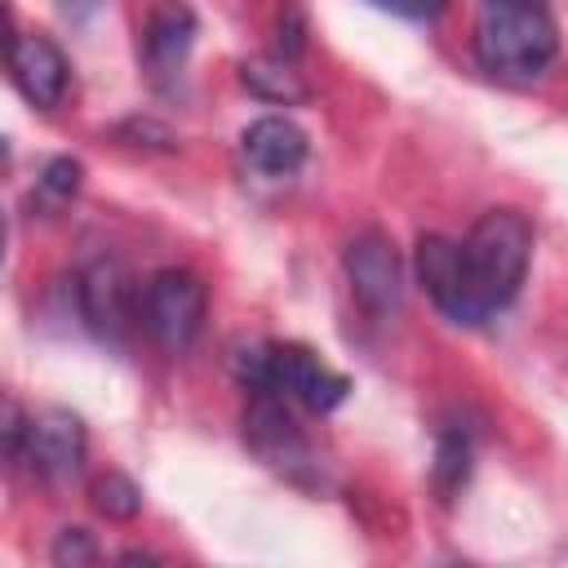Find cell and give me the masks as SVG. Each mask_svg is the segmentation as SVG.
Instances as JSON below:
<instances>
[{"label": "cell", "instance_id": "obj_22", "mask_svg": "<svg viewBox=\"0 0 568 568\" xmlns=\"http://www.w3.org/2000/svg\"><path fill=\"white\" fill-rule=\"evenodd\" d=\"M120 564H155V555H146V550H124Z\"/></svg>", "mask_w": 568, "mask_h": 568}, {"label": "cell", "instance_id": "obj_23", "mask_svg": "<svg viewBox=\"0 0 568 568\" xmlns=\"http://www.w3.org/2000/svg\"><path fill=\"white\" fill-rule=\"evenodd\" d=\"M488 4H493V0H488ZM537 4H541V0H537Z\"/></svg>", "mask_w": 568, "mask_h": 568}, {"label": "cell", "instance_id": "obj_19", "mask_svg": "<svg viewBox=\"0 0 568 568\" xmlns=\"http://www.w3.org/2000/svg\"><path fill=\"white\" fill-rule=\"evenodd\" d=\"M373 9H382V13H395V18H408V22H430V18H439L444 13V4L448 0H368Z\"/></svg>", "mask_w": 568, "mask_h": 568}, {"label": "cell", "instance_id": "obj_10", "mask_svg": "<svg viewBox=\"0 0 568 568\" xmlns=\"http://www.w3.org/2000/svg\"><path fill=\"white\" fill-rule=\"evenodd\" d=\"M195 31H200V22L186 0H155V9L146 13V27H142V67H146L151 84L169 89L182 75Z\"/></svg>", "mask_w": 568, "mask_h": 568}, {"label": "cell", "instance_id": "obj_4", "mask_svg": "<svg viewBox=\"0 0 568 568\" xmlns=\"http://www.w3.org/2000/svg\"><path fill=\"white\" fill-rule=\"evenodd\" d=\"M342 266H346L355 302L373 320H390L399 311V302H404V262H399V248L386 231L368 226V231L351 235V244L342 253Z\"/></svg>", "mask_w": 568, "mask_h": 568}, {"label": "cell", "instance_id": "obj_20", "mask_svg": "<svg viewBox=\"0 0 568 568\" xmlns=\"http://www.w3.org/2000/svg\"><path fill=\"white\" fill-rule=\"evenodd\" d=\"M27 426H31V417H22V408L9 399V404H4V448H9V457H13V462H22Z\"/></svg>", "mask_w": 568, "mask_h": 568}, {"label": "cell", "instance_id": "obj_9", "mask_svg": "<svg viewBox=\"0 0 568 568\" xmlns=\"http://www.w3.org/2000/svg\"><path fill=\"white\" fill-rule=\"evenodd\" d=\"M271 390H288L311 413H333L346 399L351 382L337 368H328L315 351L297 342H271Z\"/></svg>", "mask_w": 568, "mask_h": 568}, {"label": "cell", "instance_id": "obj_2", "mask_svg": "<svg viewBox=\"0 0 568 568\" xmlns=\"http://www.w3.org/2000/svg\"><path fill=\"white\" fill-rule=\"evenodd\" d=\"M462 253L475 297L493 320L519 297V284L532 262V222L519 209H488L462 240Z\"/></svg>", "mask_w": 568, "mask_h": 568}, {"label": "cell", "instance_id": "obj_14", "mask_svg": "<svg viewBox=\"0 0 568 568\" xmlns=\"http://www.w3.org/2000/svg\"><path fill=\"white\" fill-rule=\"evenodd\" d=\"M430 479H435V488H439L444 497L462 493V484L470 479V439H466L462 430H439Z\"/></svg>", "mask_w": 568, "mask_h": 568}, {"label": "cell", "instance_id": "obj_15", "mask_svg": "<svg viewBox=\"0 0 568 568\" xmlns=\"http://www.w3.org/2000/svg\"><path fill=\"white\" fill-rule=\"evenodd\" d=\"M89 497H93V510L106 515V519H120L124 524V519H138L142 515V488L129 475H120V470L98 475L93 488H89Z\"/></svg>", "mask_w": 568, "mask_h": 568}, {"label": "cell", "instance_id": "obj_12", "mask_svg": "<svg viewBox=\"0 0 568 568\" xmlns=\"http://www.w3.org/2000/svg\"><path fill=\"white\" fill-rule=\"evenodd\" d=\"M240 151H244V160H248L257 173L284 178V173L302 169L311 142H306L302 124H293L288 115H262V120H253V124L240 133Z\"/></svg>", "mask_w": 568, "mask_h": 568}, {"label": "cell", "instance_id": "obj_5", "mask_svg": "<svg viewBox=\"0 0 568 568\" xmlns=\"http://www.w3.org/2000/svg\"><path fill=\"white\" fill-rule=\"evenodd\" d=\"M413 271H417V284L426 288V297L453 324H484L488 320V311L475 297V284H470V271H466V253H462L457 240L422 235L417 253H413Z\"/></svg>", "mask_w": 568, "mask_h": 568}, {"label": "cell", "instance_id": "obj_17", "mask_svg": "<svg viewBox=\"0 0 568 568\" xmlns=\"http://www.w3.org/2000/svg\"><path fill=\"white\" fill-rule=\"evenodd\" d=\"M49 559H53L58 568L93 564V559H98V541H93L89 528H62V532L53 537V546H49Z\"/></svg>", "mask_w": 568, "mask_h": 568}, {"label": "cell", "instance_id": "obj_3", "mask_svg": "<svg viewBox=\"0 0 568 568\" xmlns=\"http://www.w3.org/2000/svg\"><path fill=\"white\" fill-rule=\"evenodd\" d=\"M204 311H209V288L195 271L164 266L142 284V324L169 355H182L200 337Z\"/></svg>", "mask_w": 568, "mask_h": 568}, {"label": "cell", "instance_id": "obj_1", "mask_svg": "<svg viewBox=\"0 0 568 568\" xmlns=\"http://www.w3.org/2000/svg\"><path fill=\"white\" fill-rule=\"evenodd\" d=\"M559 53L555 18L537 0H493L475 22V58L488 75L532 80Z\"/></svg>", "mask_w": 568, "mask_h": 568}, {"label": "cell", "instance_id": "obj_16", "mask_svg": "<svg viewBox=\"0 0 568 568\" xmlns=\"http://www.w3.org/2000/svg\"><path fill=\"white\" fill-rule=\"evenodd\" d=\"M80 178H84L80 160H71V155H53V160L40 169L36 191H40L44 204H67V200L80 191Z\"/></svg>", "mask_w": 568, "mask_h": 568}, {"label": "cell", "instance_id": "obj_18", "mask_svg": "<svg viewBox=\"0 0 568 568\" xmlns=\"http://www.w3.org/2000/svg\"><path fill=\"white\" fill-rule=\"evenodd\" d=\"M302 49H306V13H302L297 0H284L280 18H275V53L293 62Z\"/></svg>", "mask_w": 568, "mask_h": 568}, {"label": "cell", "instance_id": "obj_13", "mask_svg": "<svg viewBox=\"0 0 568 568\" xmlns=\"http://www.w3.org/2000/svg\"><path fill=\"white\" fill-rule=\"evenodd\" d=\"M240 80H244V89H248L253 98L275 102V106H293V102L306 98L302 75H297L293 62L280 58V53H253V58H244V62H240Z\"/></svg>", "mask_w": 568, "mask_h": 568}, {"label": "cell", "instance_id": "obj_6", "mask_svg": "<svg viewBox=\"0 0 568 568\" xmlns=\"http://www.w3.org/2000/svg\"><path fill=\"white\" fill-rule=\"evenodd\" d=\"M75 306L93 337L124 342L129 328L142 320V284H133L120 262H93L75 280Z\"/></svg>", "mask_w": 568, "mask_h": 568}, {"label": "cell", "instance_id": "obj_8", "mask_svg": "<svg viewBox=\"0 0 568 568\" xmlns=\"http://www.w3.org/2000/svg\"><path fill=\"white\" fill-rule=\"evenodd\" d=\"M9 75H13L18 93L31 106H40V111L62 106V98L71 89V62H67V53L49 36H40V31H22V36L9 40Z\"/></svg>", "mask_w": 568, "mask_h": 568}, {"label": "cell", "instance_id": "obj_11", "mask_svg": "<svg viewBox=\"0 0 568 568\" xmlns=\"http://www.w3.org/2000/svg\"><path fill=\"white\" fill-rule=\"evenodd\" d=\"M244 444L266 462V466H280V470H297V466H311V448L297 430V422L288 417L280 390H253L248 408H244Z\"/></svg>", "mask_w": 568, "mask_h": 568}, {"label": "cell", "instance_id": "obj_7", "mask_svg": "<svg viewBox=\"0 0 568 568\" xmlns=\"http://www.w3.org/2000/svg\"><path fill=\"white\" fill-rule=\"evenodd\" d=\"M84 453H89V435H84V422L75 413L44 408L31 417L22 462H31V470L40 479H53V484L75 479L84 470Z\"/></svg>", "mask_w": 568, "mask_h": 568}, {"label": "cell", "instance_id": "obj_21", "mask_svg": "<svg viewBox=\"0 0 568 568\" xmlns=\"http://www.w3.org/2000/svg\"><path fill=\"white\" fill-rule=\"evenodd\" d=\"M98 4H102V0H62V9H67L71 18H89Z\"/></svg>", "mask_w": 568, "mask_h": 568}]
</instances>
